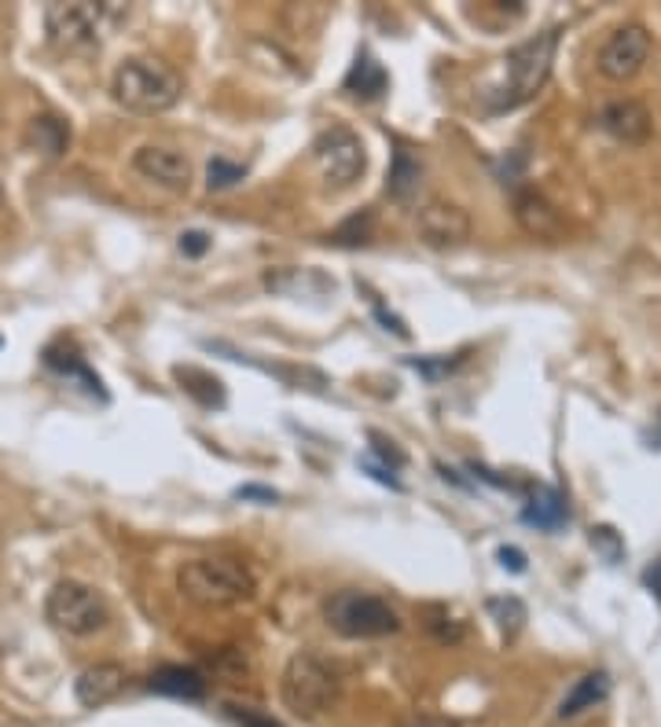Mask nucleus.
Masks as SVG:
<instances>
[{
  "label": "nucleus",
  "mask_w": 661,
  "mask_h": 727,
  "mask_svg": "<svg viewBox=\"0 0 661 727\" xmlns=\"http://www.w3.org/2000/svg\"><path fill=\"white\" fill-rule=\"evenodd\" d=\"M206 250H209V236H206V231L192 228V231H184V236H181V253H184V258H203Z\"/></svg>",
  "instance_id": "obj_26"
},
{
  "label": "nucleus",
  "mask_w": 661,
  "mask_h": 727,
  "mask_svg": "<svg viewBox=\"0 0 661 727\" xmlns=\"http://www.w3.org/2000/svg\"><path fill=\"white\" fill-rule=\"evenodd\" d=\"M514 217L533 239H559L562 236V214L540 192L518 195L514 198Z\"/></svg>",
  "instance_id": "obj_14"
},
{
  "label": "nucleus",
  "mask_w": 661,
  "mask_h": 727,
  "mask_svg": "<svg viewBox=\"0 0 661 727\" xmlns=\"http://www.w3.org/2000/svg\"><path fill=\"white\" fill-rule=\"evenodd\" d=\"M44 617L66 636H96L110 621L104 595L82 580H59L44 599Z\"/></svg>",
  "instance_id": "obj_6"
},
{
  "label": "nucleus",
  "mask_w": 661,
  "mask_h": 727,
  "mask_svg": "<svg viewBox=\"0 0 661 727\" xmlns=\"http://www.w3.org/2000/svg\"><path fill=\"white\" fill-rule=\"evenodd\" d=\"M566 518H570L566 496L559 489H551V485H537L529 503L522 507V522L544 529V533H555L559 525H566Z\"/></svg>",
  "instance_id": "obj_17"
},
{
  "label": "nucleus",
  "mask_w": 661,
  "mask_h": 727,
  "mask_svg": "<svg viewBox=\"0 0 661 727\" xmlns=\"http://www.w3.org/2000/svg\"><path fill=\"white\" fill-rule=\"evenodd\" d=\"M419 184H423V162H419L408 148H397L386 192H390V198H397V203H412V198L419 195Z\"/></svg>",
  "instance_id": "obj_18"
},
{
  "label": "nucleus",
  "mask_w": 661,
  "mask_h": 727,
  "mask_svg": "<svg viewBox=\"0 0 661 727\" xmlns=\"http://www.w3.org/2000/svg\"><path fill=\"white\" fill-rule=\"evenodd\" d=\"M239 500H264V503H275V492L272 489H258V485H247V489L236 492Z\"/></svg>",
  "instance_id": "obj_32"
},
{
  "label": "nucleus",
  "mask_w": 661,
  "mask_h": 727,
  "mask_svg": "<svg viewBox=\"0 0 661 727\" xmlns=\"http://www.w3.org/2000/svg\"><path fill=\"white\" fill-rule=\"evenodd\" d=\"M555 48H559V30H548L507 52V59H503L507 77H503V85L492 88L489 110H514L529 104L548 82L551 63H555Z\"/></svg>",
  "instance_id": "obj_4"
},
{
  "label": "nucleus",
  "mask_w": 661,
  "mask_h": 727,
  "mask_svg": "<svg viewBox=\"0 0 661 727\" xmlns=\"http://www.w3.org/2000/svg\"><path fill=\"white\" fill-rule=\"evenodd\" d=\"M280 694H283V705L294 716L316 720V716H324L330 705L338 702L342 672L330 665L324 654H316V650H297L283 669Z\"/></svg>",
  "instance_id": "obj_3"
},
{
  "label": "nucleus",
  "mask_w": 661,
  "mask_h": 727,
  "mask_svg": "<svg viewBox=\"0 0 661 727\" xmlns=\"http://www.w3.org/2000/svg\"><path fill=\"white\" fill-rule=\"evenodd\" d=\"M588 540H592V547L599 551L606 562H621L625 558V540H621V533H617L614 525H595Z\"/></svg>",
  "instance_id": "obj_24"
},
{
  "label": "nucleus",
  "mask_w": 661,
  "mask_h": 727,
  "mask_svg": "<svg viewBox=\"0 0 661 727\" xmlns=\"http://www.w3.org/2000/svg\"><path fill=\"white\" fill-rule=\"evenodd\" d=\"M327 625L346 639H386L401 628V614L371 592H335L324 606Z\"/></svg>",
  "instance_id": "obj_5"
},
{
  "label": "nucleus",
  "mask_w": 661,
  "mask_h": 727,
  "mask_svg": "<svg viewBox=\"0 0 661 727\" xmlns=\"http://www.w3.org/2000/svg\"><path fill=\"white\" fill-rule=\"evenodd\" d=\"M386 85H390V77H386V70L371 55H360L346 77V93H353L357 99H379L386 93Z\"/></svg>",
  "instance_id": "obj_19"
},
{
  "label": "nucleus",
  "mask_w": 661,
  "mask_h": 727,
  "mask_svg": "<svg viewBox=\"0 0 661 727\" xmlns=\"http://www.w3.org/2000/svg\"><path fill=\"white\" fill-rule=\"evenodd\" d=\"M110 96L118 107L132 110V115H165L170 107L181 104L184 82L173 66H165L148 55L126 59L110 77Z\"/></svg>",
  "instance_id": "obj_2"
},
{
  "label": "nucleus",
  "mask_w": 661,
  "mask_h": 727,
  "mask_svg": "<svg viewBox=\"0 0 661 727\" xmlns=\"http://www.w3.org/2000/svg\"><path fill=\"white\" fill-rule=\"evenodd\" d=\"M148 691L165 694V698H184V702H198L206 698V680L198 669L187 665H162L148 676Z\"/></svg>",
  "instance_id": "obj_15"
},
{
  "label": "nucleus",
  "mask_w": 661,
  "mask_h": 727,
  "mask_svg": "<svg viewBox=\"0 0 661 727\" xmlns=\"http://www.w3.org/2000/svg\"><path fill=\"white\" fill-rule=\"evenodd\" d=\"M129 672L118 661H96L88 665L82 676L74 680V698L85 705V709H99V705L115 702L121 691H126Z\"/></svg>",
  "instance_id": "obj_12"
},
{
  "label": "nucleus",
  "mask_w": 661,
  "mask_h": 727,
  "mask_svg": "<svg viewBox=\"0 0 661 727\" xmlns=\"http://www.w3.org/2000/svg\"><path fill=\"white\" fill-rule=\"evenodd\" d=\"M316 170L324 176L327 187H353L368 170V154H364V140L349 126H330L316 137L313 143Z\"/></svg>",
  "instance_id": "obj_7"
},
{
  "label": "nucleus",
  "mask_w": 661,
  "mask_h": 727,
  "mask_svg": "<svg viewBox=\"0 0 661 727\" xmlns=\"http://www.w3.org/2000/svg\"><path fill=\"white\" fill-rule=\"evenodd\" d=\"M643 584L650 592L658 595V603H661V558H654V566H647V573H643Z\"/></svg>",
  "instance_id": "obj_31"
},
{
  "label": "nucleus",
  "mask_w": 661,
  "mask_h": 727,
  "mask_svg": "<svg viewBox=\"0 0 661 727\" xmlns=\"http://www.w3.org/2000/svg\"><path fill=\"white\" fill-rule=\"evenodd\" d=\"M242 176H247V170L236 162H225V159H214L206 165V187L209 192H225V187H236Z\"/></svg>",
  "instance_id": "obj_23"
},
{
  "label": "nucleus",
  "mask_w": 661,
  "mask_h": 727,
  "mask_svg": "<svg viewBox=\"0 0 661 727\" xmlns=\"http://www.w3.org/2000/svg\"><path fill=\"white\" fill-rule=\"evenodd\" d=\"M650 52H654V41H650L647 26L625 22V26H617L610 37L603 41L599 55H595V66H599V74L606 82H632L647 66Z\"/></svg>",
  "instance_id": "obj_8"
},
{
  "label": "nucleus",
  "mask_w": 661,
  "mask_h": 727,
  "mask_svg": "<svg viewBox=\"0 0 661 727\" xmlns=\"http://www.w3.org/2000/svg\"><path fill=\"white\" fill-rule=\"evenodd\" d=\"M231 716H236L239 727H280V724L272 720V716H261V713H250V709H236V705H231Z\"/></svg>",
  "instance_id": "obj_29"
},
{
  "label": "nucleus",
  "mask_w": 661,
  "mask_h": 727,
  "mask_svg": "<svg viewBox=\"0 0 661 727\" xmlns=\"http://www.w3.org/2000/svg\"><path fill=\"white\" fill-rule=\"evenodd\" d=\"M132 170L143 181L165 187V192H187L192 187V162L181 151L162 148V143H143V148L132 151Z\"/></svg>",
  "instance_id": "obj_11"
},
{
  "label": "nucleus",
  "mask_w": 661,
  "mask_h": 727,
  "mask_svg": "<svg viewBox=\"0 0 661 727\" xmlns=\"http://www.w3.org/2000/svg\"><path fill=\"white\" fill-rule=\"evenodd\" d=\"M408 368L423 371L426 379H441V375H448L452 368H459V357L456 360H445V357H441V360H415L412 357V360H408Z\"/></svg>",
  "instance_id": "obj_25"
},
{
  "label": "nucleus",
  "mask_w": 661,
  "mask_h": 727,
  "mask_svg": "<svg viewBox=\"0 0 661 727\" xmlns=\"http://www.w3.org/2000/svg\"><path fill=\"white\" fill-rule=\"evenodd\" d=\"M401 727H456V724L441 720V716H408Z\"/></svg>",
  "instance_id": "obj_33"
},
{
  "label": "nucleus",
  "mask_w": 661,
  "mask_h": 727,
  "mask_svg": "<svg viewBox=\"0 0 661 727\" xmlns=\"http://www.w3.org/2000/svg\"><path fill=\"white\" fill-rule=\"evenodd\" d=\"M489 610H492L496 621H500L503 636H518V632H522V625H525V606H522V599H514V595H507V599H492Z\"/></svg>",
  "instance_id": "obj_22"
},
{
  "label": "nucleus",
  "mask_w": 661,
  "mask_h": 727,
  "mask_svg": "<svg viewBox=\"0 0 661 727\" xmlns=\"http://www.w3.org/2000/svg\"><path fill=\"white\" fill-rule=\"evenodd\" d=\"M104 4H48L44 8V33L55 48H88L99 37V22H104Z\"/></svg>",
  "instance_id": "obj_9"
},
{
  "label": "nucleus",
  "mask_w": 661,
  "mask_h": 727,
  "mask_svg": "<svg viewBox=\"0 0 661 727\" xmlns=\"http://www.w3.org/2000/svg\"><path fill=\"white\" fill-rule=\"evenodd\" d=\"M606 698H610V676H606L603 669L584 672V676L566 691V698L559 702V720H577L581 713L595 709V705H603Z\"/></svg>",
  "instance_id": "obj_16"
},
{
  "label": "nucleus",
  "mask_w": 661,
  "mask_h": 727,
  "mask_svg": "<svg viewBox=\"0 0 661 727\" xmlns=\"http://www.w3.org/2000/svg\"><path fill=\"white\" fill-rule=\"evenodd\" d=\"M470 214L456 203H445V198H434L419 209L415 217V231L419 239L426 242L430 250H456L470 239Z\"/></svg>",
  "instance_id": "obj_10"
},
{
  "label": "nucleus",
  "mask_w": 661,
  "mask_h": 727,
  "mask_svg": "<svg viewBox=\"0 0 661 727\" xmlns=\"http://www.w3.org/2000/svg\"><path fill=\"white\" fill-rule=\"evenodd\" d=\"M176 592L187 603L203 606V610H228V606L247 603L258 592V580H253V573L239 558L203 555V558H187L176 569Z\"/></svg>",
  "instance_id": "obj_1"
},
{
  "label": "nucleus",
  "mask_w": 661,
  "mask_h": 727,
  "mask_svg": "<svg viewBox=\"0 0 661 727\" xmlns=\"http://www.w3.org/2000/svg\"><path fill=\"white\" fill-rule=\"evenodd\" d=\"M30 140H33V148H37V151L52 154V159H55V154H63V151H66V143H71V129H66L59 118L41 115V118H33Z\"/></svg>",
  "instance_id": "obj_21"
},
{
  "label": "nucleus",
  "mask_w": 661,
  "mask_h": 727,
  "mask_svg": "<svg viewBox=\"0 0 661 727\" xmlns=\"http://www.w3.org/2000/svg\"><path fill=\"white\" fill-rule=\"evenodd\" d=\"M500 566L511 573H525V551L522 547H500Z\"/></svg>",
  "instance_id": "obj_30"
},
{
  "label": "nucleus",
  "mask_w": 661,
  "mask_h": 727,
  "mask_svg": "<svg viewBox=\"0 0 661 727\" xmlns=\"http://www.w3.org/2000/svg\"><path fill=\"white\" fill-rule=\"evenodd\" d=\"M357 463H360V470H368L375 481H382V485H390V489L401 492V481L393 478V470H390V467H382V463H375L371 456H360Z\"/></svg>",
  "instance_id": "obj_27"
},
{
  "label": "nucleus",
  "mask_w": 661,
  "mask_h": 727,
  "mask_svg": "<svg viewBox=\"0 0 661 727\" xmlns=\"http://www.w3.org/2000/svg\"><path fill=\"white\" fill-rule=\"evenodd\" d=\"M44 364H48L52 371H59V375H71V379H82L88 393L107 397V393H104V382H99L96 375L85 368V357H82V352H77V349L59 352V346H48V349H44Z\"/></svg>",
  "instance_id": "obj_20"
},
{
  "label": "nucleus",
  "mask_w": 661,
  "mask_h": 727,
  "mask_svg": "<svg viewBox=\"0 0 661 727\" xmlns=\"http://www.w3.org/2000/svg\"><path fill=\"white\" fill-rule=\"evenodd\" d=\"M599 129L617 143H643L650 137V110L639 99H614L599 110Z\"/></svg>",
  "instance_id": "obj_13"
},
{
  "label": "nucleus",
  "mask_w": 661,
  "mask_h": 727,
  "mask_svg": "<svg viewBox=\"0 0 661 727\" xmlns=\"http://www.w3.org/2000/svg\"><path fill=\"white\" fill-rule=\"evenodd\" d=\"M371 441H375V452H379V459H382V467L390 463V470H397V467H404V456L397 452L390 441H382L379 434H371Z\"/></svg>",
  "instance_id": "obj_28"
}]
</instances>
